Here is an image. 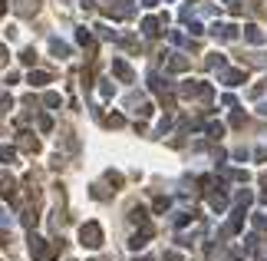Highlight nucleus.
<instances>
[{
	"instance_id": "10",
	"label": "nucleus",
	"mask_w": 267,
	"mask_h": 261,
	"mask_svg": "<svg viewBox=\"0 0 267 261\" xmlns=\"http://www.w3.org/2000/svg\"><path fill=\"white\" fill-rule=\"evenodd\" d=\"M50 47H53V53H56V56H66V53H70V50H66L63 43H60V40H53V43H50Z\"/></svg>"
},
{
	"instance_id": "6",
	"label": "nucleus",
	"mask_w": 267,
	"mask_h": 261,
	"mask_svg": "<svg viewBox=\"0 0 267 261\" xmlns=\"http://www.w3.org/2000/svg\"><path fill=\"white\" fill-rule=\"evenodd\" d=\"M0 195H14V179H0Z\"/></svg>"
},
{
	"instance_id": "7",
	"label": "nucleus",
	"mask_w": 267,
	"mask_h": 261,
	"mask_svg": "<svg viewBox=\"0 0 267 261\" xmlns=\"http://www.w3.org/2000/svg\"><path fill=\"white\" fill-rule=\"evenodd\" d=\"M241 79H244V73H241V70H234V73H228V76H224V83H228V86H237Z\"/></svg>"
},
{
	"instance_id": "2",
	"label": "nucleus",
	"mask_w": 267,
	"mask_h": 261,
	"mask_svg": "<svg viewBox=\"0 0 267 261\" xmlns=\"http://www.w3.org/2000/svg\"><path fill=\"white\" fill-rule=\"evenodd\" d=\"M30 251H33V261H53L56 258V245H47L43 238H33Z\"/></svg>"
},
{
	"instance_id": "13",
	"label": "nucleus",
	"mask_w": 267,
	"mask_h": 261,
	"mask_svg": "<svg viewBox=\"0 0 267 261\" xmlns=\"http://www.w3.org/2000/svg\"><path fill=\"white\" fill-rule=\"evenodd\" d=\"M162 261H181V258H178V254H175V251H168V254H165V258H162Z\"/></svg>"
},
{
	"instance_id": "16",
	"label": "nucleus",
	"mask_w": 267,
	"mask_h": 261,
	"mask_svg": "<svg viewBox=\"0 0 267 261\" xmlns=\"http://www.w3.org/2000/svg\"><path fill=\"white\" fill-rule=\"evenodd\" d=\"M4 10H7V0H0V14H4Z\"/></svg>"
},
{
	"instance_id": "4",
	"label": "nucleus",
	"mask_w": 267,
	"mask_h": 261,
	"mask_svg": "<svg viewBox=\"0 0 267 261\" xmlns=\"http://www.w3.org/2000/svg\"><path fill=\"white\" fill-rule=\"evenodd\" d=\"M112 70H116V76H119V79H126V83L132 79V70H129V66L122 63V60H116V66H112Z\"/></svg>"
},
{
	"instance_id": "1",
	"label": "nucleus",
	"mask_w": 267,
	"mask_h": 261,
	"mask_svg": "<svg viewBox=\"0 0 267 261\" xmlns=\"http://www.w3.org/2000/svg\"><path fill=\"white\" fill-rule=\"evenodd\" d=\"M79 241L86 248H99L102 245V228H99V222H86L83 228H79Z\"/></svg>"
},
{
	"instance_id": "11",
	"label": "nucleus",
	"mask_w": 267,
	"mask_h": 261,
	"mask_svg": "<svg viewBox=\"0 0 267 261\" xmlns=\"http://www.w3.org/2000/svg\"><path fill=\"white\" fill-rule=\"evenodd\" d=\"M106 126H109V129H116V126H122V116H109V119H106Z\"/></svg>"
},
{
	"instance_id": "14",
	"label": "nucleus",
	"mask_w": 267,
	"mask_h": 261,
	"mask_svg": "<svg viewBox=\"0 0 267 261\" xmlns=\"http://www.w3.org/2000/svg\"><path fill=\"white\" fill-rule=\"evenodd\" d=\"M7 225H10V222H7V215L0 212V228H7Z\"/></svg>"
},
{
	"instance_id": "5",
	"label": "nucleus",
	"mask_w": 267,
	"mask_h": 261,
	"mask_svg": "<svg viewBox=\"0 0 267 261\" xmlns=\"http://www.w3.org/2000/svg\"><path fill=\"white\" fill-rule=\"evenodd\" d=\"M30 83H33V86H43V83H50V73H30Z\"/></svg>"
},
{
	"instance_id": "3",
	"label": "nucleus",
	"mask_w": 267,
	"mask_h": 261,
	"mask_svg": "<svg viewBox=\"0 0 267 261\" xmlns=\"http://www.w3.org/2000/svg\"><path fill=\"white\" fill-rule=\"evenodd\" d=\"M40 10V0H17V14H24V17H33Z\"/></svg>"
},
{
	"instance_id": "9",
	"label": "nucleus",
	"mask_w": 267,
	"mask_h": 261,
	"mask_svg": "<svg viewBox=\"0 0 267 261\" xmlns=\"http://www.w3.org/2000/svg\"><path fill=\"white\" fill-rule=\"evenodd\" d=\"M20 60H24L27 66H33V63H37V53H33V50H24V53H20Z\"/></svg>"
},
{
	"instance_id": "8",
	"label": "nucleus",
	"mask_w": 267,
	"mask_h": 261,
	"mask_svg": "<svg viewBox=\"0 0 267 261\" xmlns=\"http://www.w3.org/2000/svg\"><path fill=\"white\" fill-rule=\"evenodd\" d=\"M142 30L149 33V37H155V33H158V20H145V24H142Z\"/></svg>"
},
{
	"instance_id": "15",
	"label": "nucleus",
	"mask_w": 267,
	"mask_h": 261,
	"mask_svg": "<svg viewBox=\"0 0 267 261\" xmlns=\"http://www.w3.org/2000/svg\"><path fill=\"white\" fill-rule=\"evenodd\" d=\"M4 60H7V50H4V47H0V63H4Z\"/></svg>"
},
{
	"instance_id": "12",
	"label": "nucleus",
	"mask_w": 267,
	"mask_h": 261,
	"mask_svg": "<svg viewBox=\"0 0 267 261\" xmlns=\"http://www.w3.org/2000/svg\"><path fill=\"white\" fill-rule=\"evenodd\" d=\"M0 159H4V162H10V159H14V149H10V146H4V149H0Z\"/></svg>"
}]
</instances>
